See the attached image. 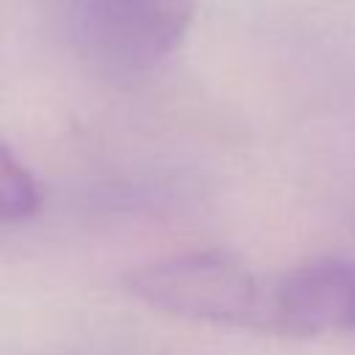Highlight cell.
I'll return each mask as SVG.
<instances>
[{
  "label": "cell",
  "mask_w": 355,
  "mask_h": 355,
  "mask_svg": "<svg viewBox=\"0 0 355 355\" xmlns=\"http://www.w3.org/2000/svg\"><path fill=\"white\" fill-rule=\"evenodd\" d=\"M122 288L164 316L263 330L266 280L230 252L200 250L139 263L122 275Z\"/></svg>",
  "instance_id": "obj_1"
},
{
  "label": "cell",
  "mask_w": 355,
  "mask_h": 355,
  "mask_svg": "<svg viewBox=\"0 0 355 355\" xmlns=\"http://www.w3.org/2000/svg\"><path fill=\"white\" fill-rule=\"evenodd\" d=\"M355 330V261L316 255L266 280L263 330L316 338Z\"/></svg>",
  "instance_id": "obj_3"
},
{
  "label": "cell",
  "mask_w": 355,
  "mask_h": 355,
  "mask_svg": "<svg viewBox=\"0 0 355 355\" xmlns=\"http://www.w3.org/2000/svg\"><path fill=\"white\" fill-rule=\"evenodd\" d=\"M39 208V186L25 164L0 139V222H19Z\"/></svg>",
  "instance_id": "obj_4"
},
{
  "label": "cell",
  "mask_w": 355,
  "mask_h": 355,
  "mask_svg": "<svg viewBox=\"0 0 355 355\" xmlns=\"http://www.w3.org/2000/svg\"><path fill=\"white\" fill-rule=\"evenodd\" d=\"M200 0H75L69 14L78 53L100 72H150L189 33Z\"/></svg>",
  "instance_id": "obj_2"
}]
</instances>
